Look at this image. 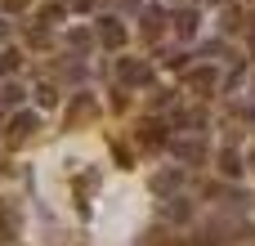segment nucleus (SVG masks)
<instances>
[{
    "label": "nucleus",
    "instance_id": "nucleus-15",
    "mask_svg": "<svg viewBox=\"0 0 255 246\" xmlns=\"http://www.w3.org/2000/svg\"><path fill=\"white\" fill-rule=\"evenodd\" d=\"M224 31H247V13L238 4H224Z\"/></svg>",
    "mask_w": 255,
    "mask_h": 246
},
{
    "label": "nucleus",
    "instance_id": "nucleus-23",
    "mask_svg": "<svg viewBox=\"0 0 255 246\" xmlns=\"http://www.w3.org/2000/svg\"><path fill=\"white\" fill-rule=\"evenodd\" d=\"M27 4H31V0H4V9H9V13H13V9H18V13H22V9H27Z\"/></svg>",
    "mask_w": 255,
    "mask_h": 246
},
{
    "label": "nucleus",
    "instance_id": "nucleus-5",
    "mask_svg": "<svg viewBox=\"0 0 255 246\" xmlns=\"http://www.w3.org/2000/svg\"><path fill=\"white\" fill-rule=\"evenodd\" d=\"M166 125H175V130H184V134H202V130H206V112H202V108H184V112H175Z\"/></svg>",
    "mask_w": 255,
    "mask_h": 246
},
{
    "label": "nucleus",
    "instance_id": "nucleus-21",
    "mask_svg": "<svg viewBox=\"0 0 255 246\" xmlns=\"http://www.w3.org/2000/svg\"><path fill=\"white\" fill-rule=\"evenodd\" d=\"M27 40H31V45H45V40H49V27H45V22H31V27H27Z\"/></svg>",
    "mask_w": 255,
    "mask_h": 246
},
{
    "label": "nucleus",
    "instance_id": "nucleus-6",
    "mask_svg": "<svg viewBox=\"0 0 255 246\" xmlns=\"http://www.w3.org/2000/svg\"><path fill=\"white\" fill-rule=\"evenodd\" d=\"M170 22H175V31H179L184 40H193V36H197V22H202V13H197L193 4H184V9H175V13H170Z\"/></svg>",
    "mask_w": 255,
    "mask_h": 246
},
{
    "label": "nucleus",
    "instance_id": "nucleus-26",
    "mask_svg": "<svg viewBox=\"0 0 255 246\" xmlns=\"http://www.w3.org/2000/svg\"><path fill=\"white\" fill-rule=\"evenodd\" d=\"M251 108H255V81H251Z\"/></svg>",
    "mask_w": 255,
    "mask_h": 246
},
{
    "label": "nucleus",
    "instance_id": "nucleus-17",
    "mask_svg": "<svg viewBox=\"0 0 255 246\" xmlns=\"http://www.w3.org/2000/svg\"><path fill=\"white\" fill-rule=\"evenodd\" d=\"M36 103H40V108H54V103H58V85H49V81L36 85Z\"/></svg>",
    "mask_w": 255,
    "mask_h": 246
},
{
    "label": "nucleus",
    "instance_id": "nucleus-10",
    "mask_svg": "<svg viewBox=\"0 0 255 246\" xmlns=\"http://www.w3.org/2000/svg\"><path fill=\"white\" fill-rule=\"evenodd\" d=\"M179 184H184V170H161V175L152 179V193H157V197H175Z\"/></svg>",
    "mask_w": 255,
    "mask_h": 246
},
{
    "label": "nucleus",
    "instance_id": "nucleus-7",
    "mask_svg": "<svg viewBox=\"0 0 255 246\" xmlns=\"http://www.w3.org/2000/svg\"><path fill=\"white\" fill-rule=\"evenodd\" d=\"M99 117V103L90 94H76L72 99V112H67V125H81V121H94Z\"/></svg>",
    "mask_w": 255,
    "mask_h": 246
},
{
    "label": "nucleus",
    "instance_id": "nucleus-20",
    "mask_svg": "<svg viewBox=\"0 0 255 246\" xmlns=\"http://www.w3.org/2000/svg\"><path fill=\"white\" fill-rule=\"evenodd\" d=\"M197 54H202V58H224V40H202Z\"/></svg>",
    "mask_w": 255,
    "mask_h": 246
},
{
    "label": "nucleus",
    "instance_id": "nucleus-16",
    "mask_svg": "<svg viewBox=\"0 0 255 246\" xmlns=\"http://www.w3.org/2000/svg\"><path fill=\"white\" fill-rule=\"evenodd\" d=\"M18 103H22V85H13V81L0 85V108H18Z\"/></svg>",
    "mask_w": 255,
    "mask_h": 246
},
{
    "label": "nucleus",
    "instance_id": "nucleus-12",
    "mask_svg": "<svg viewBox=\"0 0 255 246\" xmlns=\"http://www.w3.org/2000/svg\"><path fill=\"white\" fill-rule=\"evenodd\" d=\"M90 45H94V36H90L85 27H72V31H67V49H72V54H90Z\"/></svg>",
    "mask_w": 255,
    "mask_h": 246
},
{
    "label": "nucleus",
    "instance_id": "nucleus-1",
    "mask_svg": "<svg viewBox=\"0 0 255 246\" xmlns=\"http://www.w3.org/2000/svg\"><path fill=\"white\" fill-rule=\"evenodd\" d=\"M117 81H121V90H143V85H152V63L148 58H117Z\"/></svg>",
    "mask_w": 255,
    "mask_h": 246
},
{
    "label": "nucleus",
    "instance_id": "nucleus-3",
    "mask_svg": "<svg viewBox=\"0 0 255 246\" xmlns=\"http://www.w3.org/2000/svg\"><path fill=\"white\" fill-rule=\"evenodd\" d=\"M170 148H175V157H179L184 166H202V161H206V143H202V134H184V139H170Z\"/></svg>",
    "mask_w": 255,
    "mask_h": 246
},
{
    "label": "nucleus",
    "instance_id": "nucleus-13",
    "mask_svg": "<svg viewBox=\"0 0 255 246\" xmlns=\"http://www.w3.org/2000/svg\"><path fill=\"white\" fill-rule=\"evenodd\" d=\"M220 170H224L229 179L242 175V157H238V148H224V152H220Z\"/></svg>",
    "mask_w": 255,
    "mask_h": 246
},
{
    "label": "nucleus",
    "instance_id": "nucleus-27",
    "mask_svg": "<svg viewBox=\"0 0 255 246\" xmlns=\"http://www.w3.org/2000/svg\"><path fill=\"white\" fill-rule=\"evenodd\" d=\"M0 125H4V117H0Z\"/></svg>",
    "mask_w": 255,
    "mask_h": 246
},
{
    "label": "nucleus",
    "instance_id": "nucleus-11",
    "mask_svg": "<svg viewBox=\"0 0 255 246\" xmlns=\"http://www.w3.org/2000/svg\"><path fill=\"white\" fill-rule=\"evenodd\" d=\"M188 85H193L197 94H211L220 81H215V72H211V67H197V72H188Z\"/></svg>",
    "mask_w": 255,
    "mask_h": 246
},
{
    "label": "nucleus",
    "instance_id": "nucleus-25",
    "mask_svg": "<svg viewBox=\"0 0 255 246\" xmlns=\"http://www.w3.org/2000/svg\"><path fill=\"white\" fill-rule=\"evenodd\" d=\"M4 36H9V18H0V40H4Z\"/></svg>",
    "mask_w": 255,
    "mask_h": 246
},
{
    "label": "nucleus",
    "instance_id": "nucleus-18",
    "mask_svg": "<svg viewBox=\"0 0 255 246\" xmlns=\"http://www.w3.org/2000/svg\"><path fill=\"white\" fill-rule=\"evenodd\" d=\"M58 18H63V0H49V4L40 9V22H45V27H54Z\"/></svg>",
    "mask_w": 255,
    "mask_h": 246
},
{
    "label": "nucleus",
    "instance_id": "nucleus-19",
    "mask_svg": "<svg viewBox=\"0 0 255 246\" xmlns=\"http://www.w3.org/2000/svg\"><path fill=\"white\" fill-rule=\"evenodd\" d=\"M22 67V49H4L0 54V72H18Z\"/></svg>",
    "mask_w": 255,
    "mask_h": 246
},
{
    "label": "nucleus",
    "instance_id": "nucleus-4",
    "mask_svg": "<svg viewBox=\"0 0 255 246\" xmlns=\"http://www.w3.org/2000/svg\"><path fill=\"white\" fill-rule=\"evenodd\" d=\"M99 45L103 49H126V22L112 18V13H103L99 18Z\"/></svg>",
    "mask_w": 255,
    "mask_h": 246
},
{
    "label": "nucleus",
    "instance_id": "nucleus-9",
    "mask_svg": "<svg viewBox=\"0 0 255 246\" xmlns=\"http://www.w3.org/2000/svg\"><path fill=\"white\" fill-rule=\"evenodd\" d=\"M166 130H170L166 121H161V125H157V121H143V125H139V143H148V148H161V143H170V134H166Z\"/></svg>",
    "mask_w": 255,
    "mask_h": 246
},
{
    "label": "nucleus",
    "instance_id": "nucleus-14",
    "mask_svg": "<svg viewBox=\"0 0 255 246\" xmlns=\"http://www.w3.org/2000/svg\"><path fill=\"white\" fill-rule=\"evenodd\" d=\"M193 215V206H188V197H170V206H166V220L170 224H184Z\"/></svg>",
    "mask_w": 255,
    "mask_h": 246
},
{
    "label": "nucleus",
    "instance_id": "nucleus-24",
    "mask_svg": "<svg viewBox=\"0 0 255 246\" xmlns=\"http://www.w3.org/2000/svg\"><path fill=\"white\" fill-rule=\"evenodd\" d=\"M99 4H103V0H76V9H85V13H90V9H99Z\"/></svg>",
    "mask_w": 255,
    "mask_h": 246
},
{
    "label": "nucleus",
    "instance_id": "nucleus-8",
    "mask_svg": "<svg viewBox=\"0 0 255 246\" xmlns=\"http://www.w3.org/2000/svg\"><path fill=\"white\" fill-rule=\"evenodd\" d=\"M166 22H170V13H166L161 4H152V9L143 13V36H148V40H157V36L166 31Z\"/></svg>",
    "mask_w": 255,
    "mask_h": 246
},
{
    "label": "nucleus",
    "instance_id": "nucleus-2",
    "mask_svg": "<svg viewBox=\"0 0 255 246\" xmlns=\"http://www.w3.org/2000/svg\"><path fill=\"white\" fill-rule=\"evenodd\" d=\"M36 130H40V117H36V112H13V117L4 121V134H9V143H27Z\"/></svg>",
    "mask_w": 255,
    "mask_h": 246
},
{
    "label": "nucleus",
    "instance_id": "nucleus-22",
    "mask_svg": "<svg viewBox=\"0 0 255 246\" xmlns=\"http://www.w3.org/2000/svg\"><path fill=\"white\" fill-rule=\"evenodd\" d=\"M184 58H188V54H179V49H166V54H161L166 67H184Z\"/></svg>",
    "mask_w": 255,
    "mask_h": 246
}]
</instances>
